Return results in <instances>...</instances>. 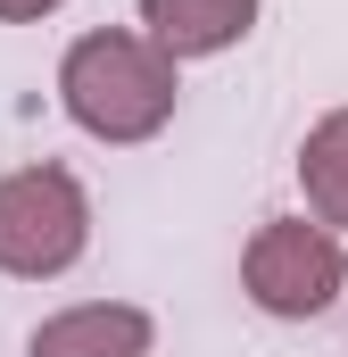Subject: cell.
I'll list each match as a JSON object with an SVG mask.
<instances>
[{
	"label": "cell",
	"mask_w": 348,
	"mask_h": 357,
	"mask_svg": "<svg viewBox=\"0 0 348 357\" xmlns=\"http://www.w3.org/2000/svg\"><path fill=\"white\" fill-rule=\"evenodd\" d=\"M33 357H150V316L125 299H84L50 324H33Z\"/></svg>",
	"instance_id": "4"
},
{
	"label": "cell",
	"mask_w": 348,
	"mask_h": 357,
	"mask_svg": "<svg viewBox=\"0 0 348 357\" xmlns=\"http://www.w3.org/2000/svg\"><path fill=\"white\" fill-rule=\"evenodd\" d=\"M241 282L265 316H324L348 282V250L332 225H307V216H282V225H258L249 258H241Z\"/></svg>",
	"instance_id": "3"
},
{
	"label": "cell",
	"mask_w": 348,
	"mask_h": 357,
	"mask_svg": "<svg viewBox=\"0 0 348 357\" xmlns=\"http://www.w3.org/2000/svg\"><path fill=\"white\" fill-rule=\"evenodd\" d=\"M299 183H307L315 225L348 233V108H332V116L299 142Z\"/></svg>",
	"instance_id": "6"
},
{
	"label": "cell",
	"mask_w": 348,
	"mask_h": 357,
	"mask_svg": "<svg viewBox=\"0 0 348 357\" xmlns=\"http://www.w3.org/2000/svg\"><path fill=\"white\" fill-rule=\"evenodd\" d=\"M58 0H0V25H25V17H50Z\"/></svg>",
	"instance_id": "7"
},
{
	"label": "cell",
	"mask_w": 348,
	"mask_h": 357,
	"mask_svg": "<svg viewBox=\"0 0 348 357\" xmlns=\"http://www.w3.org/2000/svg\"><path fill=\"white\" fill-rule=\"evenodd\" d=\"M91 241V199L67 167H17L0 175V274L50 282L84 258Z\"/></svg>",
	"instance_id": "2"
},
{
	"label": "cell",
	"mask_w": 348,
	"mask_h": 357,
	"mask_svg": "<svg viewBox=\"0 0 348 357\" xmlns=\"http://www.w3.org/2000/svg\"><path fill=\"white\" fill-rule=\"evenodd\" d=\"M174 59L150 33H84L67 59H58V100L67 116L84 125L91 142H150L174 116Z\"/></svg>",
	"instance_id": "1"
},
{
	"label": "cell",
	"mask_w": 348,
	"mask_h": 357,
	"mask_svg": "<svg viewBox=\"0 0 348 357\" xmlns=\"http://www.w3.org/2000/svg\"><path fill=\"white\" fill-rule=\"evenodd\" d=\"M141 25L166 59H216L258 25V0H141Z\"/></svg>",
	"instance_id": "5"
}]
</instances>
